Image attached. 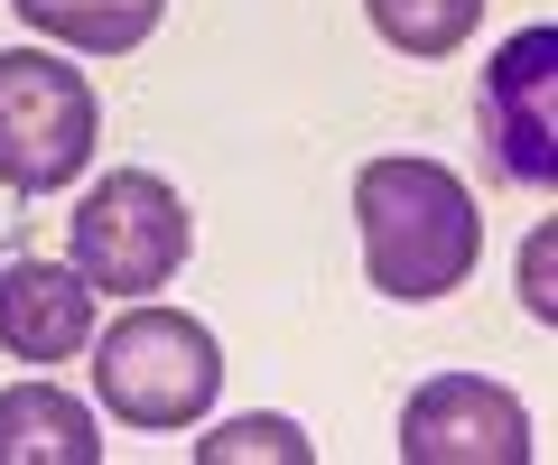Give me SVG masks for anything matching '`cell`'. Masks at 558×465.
Here are the masks:
<instances>
[{
	"label": "cell",
	"mask_w": 558,
	"mask_h": 465,
	"mask_svg": "<svg viewBox=\"0 0 558 465\" xmlns=\"http://www.w3.org/2000/svg\"><path fill=\"white\" fill-rule=\"evenodd\" d=\"M354 243H363V280L400 307H438L475 280L484 261V215L475 186L447 159L418 149H381L354 168Z\"/></svg>",
	"instance_id": "obj_1"
},
{
	"label": "cell",
	"mask_w": 558,
	"mask_h": 465,
	"mask_svg": "<svg viewBox=\"0 0 558 465\" xmlns=\"http://www.w3.org/2000/svg\"><path fill=\"white\" fill-rule=\"evenodd\" d=\"M94 401L112 409L121 428H205V409H215L223 391V344L205 317H186V307L168 298H121L112 326H94Z\"/></svg>",
	"instance_id": "obj_2"
},
{
	"label": "cell",
	"mask_w": 558,
	"mask_h": 465,
	"mask_svg": "<svg viewBox=\"0 0 558 465\" xmlns=\"http://www.w3.org/2000/svg\"><path fill=\"white\" fill-rule=\"evenodd\" d=\"M196 252V215L159 168H112L84 186L75 223H65V261L94 298H159Z\"/></svg>",
	"instance_id": "obj_3"
},
{
	"label": "cell",
	"mask_w": 558,
	"mask_h": 465,
	"mask_svg": "<svg viewBox=\"0 0 558 465\" xmlns=\"http://www.w3.org/2000/svg\"><path fill=\"white\" fill-rule=\"evenodd\" d=\"M102 102L65 47H0V186L10 196H57L94 168Z\"/></svg>",
	"instance_id": "obj_4"
},
{
	"label": "cell",
	"mask_w": 558,
	"mask_h": 465,
	"mask_svg": "<svg viewBox=\"0 0 558 465\" xmlns=\"http://www.w3.org/2000/svg\"><path fill=\"white\" fill-rule=\"evenodd\" d=\"M400 465H531V409L494 372H428L391 428Z\"/></svg>",
	"instance_id": "obj_5"
},
{
	"label": "cell",
	"mask_w": 558,
	"mask_h": 465,
	"mask_svg": "<svg viewBox=\"0 0 558 465\" xmlns=\"http://www.w3.org/2000/svg\"><path fill=\"white\" fill-rule=\"evenodd\" d=\"M549 75H558V38L549 28H512L494 47L475 84V140H484V168L502 186H549L558 178V122H549Z\"/></svg>",
	"instance_id": "obj_6"
},
{
	"label": "cell",
	"mask_w": 558,
	"mask_h": 465,
	"mask_svg": "<svg viewBox=\"0 0 558 465\" xmlns=\"http://www.w3.org/2000/svg\"><path fill=\"white\" fill-rule=\"evenodd\" d=\"M94 289L75 280V261L47 252H0V354L10 364H75L94 344Z\"/></svg>",
	"instance_id": "obj_7"
},
{
	"label": "cell",
	"mask_w": 558,
	"mask_h": 465,
	"mask_svg": "<svg viewBox=\"0 0 558 465\" xmlns=\"http://www.w3.org/2000/svg\"><path fill=\"white\" fill-rule=\"evenodd\" d=\"M0 465H102V419L57 382L0 391Z\"/></svg>",
	"instance_id": "obj_8"
},
{
	"label": "cell",
	"mask_w": 558,
	"mask_h": 465,
	"mask_svg": "<svg viewBox=\"0 0 558 465\" xmlns=\"http://www.w3.org/2000/svg\"><path fill=\"white\" fill-rule=\"evenodd\" d=\"M28 38H57L65 57H131L168 20V0H10Z\"/></svg>",
	"instance_id": "obj_9"
},
{
	"label": "cell",
	"mask_w": 558,
	"mask_h": 465,
	"mask_svg": "<svg viewBox=\"0 0 558 465\" xmlns=\"http://www.w3.org/2000/svg\"><path fill=\"white\" fill-rule=\"evenodd\" d=\"M363 20H373V38L391 47V57L438 65L484 28V0H363Z\"/></svg>",
	"instance_id": "obj_10"
},
{
	"label": "cell",
	"mask_w": 558,
	"mask_h": 465,
	"mask_svg": "<svg viewBox=\"0 0 558 465\" xmlns=\"http://www.w3.org/2000/svg\"><path fill=\"white\" fill-rule=\"evenodd\" d=\"M233 456H279V465H307L317 456V438H307L299 419H279V409H252V419H223L196 438V465H233Z\"/></svg>",
	"instance_id": "obj_11"
},
{
	"label": "cell",
	"mask_w": 558,
	"mask_h": 465,
	"mask_svg": "<svg viewBox=\"0 0 558 465\" xmlns=\"http://www.w3.org/2000/svg\"><path fill=\"white\" fill-rule=\"evenodd\" d=\"M521 307L549 317V233H531V252H521Z\"/></svg>",
	"instance_id": "obj_12"
}]
</instances>
